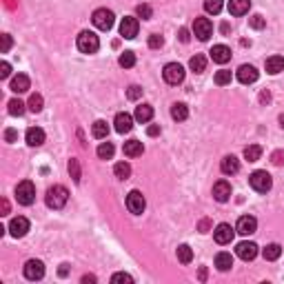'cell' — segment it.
<instances>
[{"label":"cell","mask_w":284,"mask_h":284,"mask_svg":"<svg viewBox=\"0 0 284 284\" xmlns=\"http://www.w3.org/2000/svg\"><path fill=\"white\" fill-rule=\"evenodd\" d=\"M162 45H164V38L162 36H158V34L149 36V47H151V49H160Z\"/></svg>","instance_id":"cell-45"},{"label":"cell","mask_w":284,"mask_h":284,"mask_svg":"<svg viewBox=\"0 0 284 284\" xmlns=\"http://www.w3.org/2000/svg\"><path fill=\"white\" fill-rule=\"evenodd\" d=\"M178 260L182 264H189L193 260V249L189 247V244H180L178 247Z\"/></svg>","instance_id":"cell-34"},{"label":"cell","mask_w":284,"mask_h":284,"mask_svg":"<svg viewBox=\"0 0 284 284\" xmlns=\"http://www.w3.org/2000/svg\"><path fill=\"white\" fill-rule=\"evenodd\" d=\"M146 134H149L151 138H153V136H158V134H160V127H158V125H151L149 129H146Z\"/></svg>","instance_id":"cell-52"},{"label":"cell","mask_w":284,"mask_h":284,"mask_svg":"<svg viewBox=\"0 0 284 284\" xmlns=\"http://www.w3.org/2000/svg\"><path fill=\"white\" fill-rule=\"evenodd\" d=\"M16 200H18V205H22V207L34 205V200H36V187H34V182H29V180H22V182L16 187Z\"/></svg>","instance_id":"cell-2"},{"label":"cell","mask_w":284,"mask_h":284,"mask_svg":"<svg viewBox=\"0 0 284 284\" xmlns=\"http://www.w3.org/2000/svg\"><path fill=\"white\" fill-rule=\"evenodd\" d=\"M255 229H258V220L253 215H242L238 220V224H235V231L240 235H251V233H255Z\"/></svg>","instance_id":"cell-13"},{"label":"cell","mask_w":284,"mask_h":284,"mask_svg":"<svg viewBox=\"0 0 284 284\" xmlns=\"http://www.w3.org/2000/svg\"><path fill=\"white\" fill-rule=\"evenodd\" d=\"M25 140L29 146H40L42 142H45V131H42L40 127H31V129H27Z\"/></svg>","instance_id":"cell-20"},{"label":"cell","mask_w":284,"mask_h":284,"mask_svg":"<svg viewBox=\"0 0 284 284\" xmlns=\"http://www.w3.org/2000/svg\"><path fill=\"white\" fill-rule=\"evenodd\" d=\"M211 229V220H200V224H198V231H200V233H207V231Z\"/></svg>","instance_id":"cell-50"},{"label":"cell","mask_w":284,"mask_h":284,"mask_svg":"<svg viewBox=\"0 0 284 284\" xmlns=\"http://www.w3.org/2000/svg\"><path fill=\"white\" fill-rule=\"evenodd\" d=\"M67 200H69V191L63 184L49 187V191H47V196H45V202L49 209H63V207L67 205Z\"/></svg>","instance_id":"cell-1"},{"label":"cell","mask_w":284,"mask_h":284,"mask_svg":"<svg viewBox=\"0 0 284 284\" xmlns=\"http://www.w3.org/2000/svg\"><path fill=\"white\" fill-rule=\"evenodd\" d=\"M262 255H264V260H269V262H273V260H278V258H280V255H282V247H280V244H276V242H273V244H269V247L262 251Z\"/></svg>","instance_id":"cell-31"},{"label":"cell","mask_w":284,"mask_h":284,"mask_svg":"<svg viewBox=\"0 0 284 284\" xmlns=\"http://www.w3.org/2000/svg\"><path fill=\"white\" fill-rule=\"evenodd\" d=\"M251 9V0H229V13L233 16H244Z\"/></svg>","instance_id":"cell-22"},{"label":"cell","mask_w":284,"mask_h":284,"mask_svg":"<svg viewBox=\"0 0 284 284\" xmlns=\"http://www.w3.org/2000/svg\"><path fill=\"white\" fill-rule=\"evenodd\" d=\"M113 125H116V131L118 134H129L131 129H134V118L129 116V113H118L116 120H113Z\"/></svg>","instance_id":"cell-17"},{"label":"cell","mask_w":284,"mask_h":284,"mask_svg":"<svg viewBox=\"0 0 284 284\" xmlns=\"http://www.w3.org/2000/svg\"><path fill=\"white\" fill-rule=\"evenodd\" d=\"M260 155H262V146L260 144H249L247 149H244V158H247L249 162H258Z\"/></svg>","instance_id":"cell-32"},{"label":"cell","mask_w":284,"mask_h":284,"mask_svg":"<svg viewBox=\"0 0 284 284\" xmlns=\"http://www.w3.org/2000/svg\"><path fill=\"white\" fill-rule=\"evenodd\" d=\"M113 173H116L118 180H127L131 176V164L129 162H118L116 167H113Z\"/></svg>","instance_id":"cell-33"},{"label":"cell","mask_w":284,"mask_h":284,"mask_svg":"<svg viewBox=\"0 0 284 284\" xmlns=\"http://www.w3.org/2000/svg\"><path fill=\"white\" fill-rule=\"evenodd\" d=\"M235 253H238L240 260L249 262V260H253L255 255H258V244L255 242H240L238 249H235Z\"/></svg>","instance_id":"cell-15"},{"label":"cell","mask_w":284,"mask_h":284,"mask_svg":"<svg viewBox=\"0 0 284 284\" xmlns=\"http://www.w3.org/2000/svg\"><path fill=\"white\" fill-rule=\"evenodd\" d=\"M67 267H69V264H63V267H60V271H58V273H60V276H63V278H65V276H67V271H69V269H67Z\"/></svg>","instance_id":"cell-56"},{"label":"cell","mask_w":284,"mask_h":284,"mask_svg":"<svg viewBox=\"0 0 284 284\" xmlns=\"http://www.w3.org/2000/svg\"><path fill=\"white\" fill-rule=\"evenodd\" d=\"M189 69H191L193 73H202V71L207 69V58L202 54H196L191 60H189Z\"/></svg>","instance_id":"cell-27"},{"label":"cell","mask_w":284,"mask_h":284,"mask_svg":"<svg viewBox=\"0 0 284 284\" xmlns=\"http://www.w3.org/2000/svg\"><path fill=\"white\" fill-rule=\"evenodd\" d=\"M211 34H213V25L209 18H196V22H193V36L198 40H209Z\"/></svg>","instance_id":"cell-8"},{"label":"cell","mask_w":284,"mask_h":284,"mask_svg":"<svg viewBox=\"0 0 284 284\" xmlns=\"http://www.w3.org/2000/svg\"><path fill=\"white\" fill-rule=\"evenodd\" d=\"M231 82V71H226V69H220L215 73V84H220V87H224V84H229Z\"/></svg>","instance_id":"cell-39"},{"label":"cell","mask_w":284,"mask_h":284,"mask_svg":"<svg viewBox=\"0 0 284 284\" xmlns=\"http://www.w3.org/2000/svg\"><path fill=\"white\" fill-rule=\"evenodd\" d=\"M171 118L173 120H178V122L187 120L189 118V107L184 105V102H173L171 105Z\"/></svg>","instance_id":"cell-25"},{"label":"cell","mask_w":284,"mask_h":284,"mask_svg":"<svg viewBox=\"0 0 284 284\" xmlns=\"http://www.w3.org/2000/svg\"><path fill=\"white\" fill-rule=\"evenodd\" d=\"M25 278L31 282L42 280V278H45V264H42L40 260H29V262L25 264Z\"/></svg>","instance_id":"cell-9"},{"label":"cell","mask_w":284,"mask_h":284,"mask_svg":"<svg viewBox=\"0 0 284 284\" xmlns=\"http://www.w3.org/2000/svg\"><path fill=\"white\" fill-rule=\"evenodd\" d=\"M69 173H71V178H73V182H80V162L75 158L69 160Z\"/></svg>","instance_id":"cell-40"},{"label":"cell","mask_w":284,"mask_h":284,"mask_svg":"<svg viewBox=\"0 0 284 284\" xmlns=\"http://www.w3.org/2000/svg\"><path fill=\"white\" fill-rule=\"evenodd\" d=\"M271 162H273V164H278V167H280V164H284V151H273Z\"/></svg>","instance_id":"cell-48"},{"label":"cell","mask_w":284,"mask_h":284,"mask_svg":"<svg viewBox=\"0 0 284 284\" xmlns=\"http://www.w3.org/2000/svg\"><path fill=\"white\" fill-rule=\"evenodd\" d=\"M144 207H146L144 196L140 191H129V196H127V209L131 213H136V215H140L144 211Z\"/></svg>","instance_id":"cell-10"},{"label":"cell","mask_w":284,"mask_h":284,"mask_svg":"<svg viewBox=\"0 0 284 284\" xmlns=\"http://www.w3.org/2000/svg\"><path fill=\"white\" fill-rule=\"evenodd\" d=\"M118 65L125 67V69L134 67V65H136V54H134V51H122L120 58H118Z\"/></svg>","instance_id":"cell-36"},{"label":"cell","mask_w":284,"mask_h":284,"mask_svg":"<svg viewBox=\"0 0 284 284\" xmlns=\"http://www.w3.org/2000/svg\"><path fill=\"white\" fill-rule=\"evenodd\" d=\"M91 20H93V25H96V29H100V31H109V29L113 27V22H116V16H113L111 9L100 7V9H96V11H93Z\"/></svg>","instance_id":"cell-3"},{"label":"cell","mask_w":284,"mask_h":284,"mask_svg":"<svg viewBox=\"0 0 284 284\" xmlns=\"http://www.w3.org/2000/svg\"><path fill=\"white\" fill-rule=\"evenodd\" d=\"M162 78L167 84H180L184 80V67L178 63H169L162 69Z\"/></svg>","instance_id":"cell-6"},{"label":"cell","mask_w":284,"mask_h":284,"mask_svg":"<svg viewBox=\"0 0 284 284\" xmlns=\"http://www.w3.org/2000/svg\"><path fill=\"white\" fill-rule=\"evenodd\" d=\"M178 38H180V42H189V40H191V36H189V29H184V27H182V29L178 31Z\"/></svg>","instance_id":"cell-51"},{"label":"cell","mask_w":284,"mask_h":284,"mask_svg":"<svg viewBox=\"0 0 284 284\" xmlns=\"http://www.w3.org/2000/svg\"><path fill=\"white\" fill-rule=\"evenodd\" d=\"M280 127H282V129H284V113H282V116H280Z\"/></svg>","instance_id":"cell-58"},{"label":"cell","mask_w":284,"mask_h":284,"mask_svg":"<svg viewBox=\"0 0 284 284\" xmlns=\"http://www.w3.org/2000/svg\"><path fill=\"white\" fill-rule=\"evenodd\" d=\"M91 134H93V138H98V140H102V138H107V134H109V125L105 120H96L91 125Z\"/></svg>","instance_id":"cell-29"},{"label":"cell","mask_w":284,"mask_h":284,"mask_svg":"<svg viewBox=\"0 0 284 284\" xmlns=\"http://www.w3.org/2000/svg\"><path fill=\"white\" fill-rule=\"evenodd\" d=\"M138 29H140L138 18H134V16H125V18H122V22H120V36L122 38L134 40V38L138 36Z\"/></svg>","instance_id":"cell-7"},{"label":"cell","mask_w":284,"mask_h":284,"mask_svg":"<svg viewBox=\"0 0 284 284\" xmlns=\"http://www.w3.org/2000/svg\"><path fill=\"white\" fill-rule=\"evenodd\" d=\"M200 280H202V282H205V280H207V269H205V267H202V269H200Z\"/></svg>","instance_id":"cell-57"},{"label":"cell","mask_w":284,"mask_h":284,"mask_svg":"<svg viewBox=\"0 0 284 284\" xmlns=\"http://www.w3.org/2000/svg\"><path fill=\"white\" fill-rule=\"evenodd\" d=\"M220 169L224 176H235V173L240 171V160L235 158V155H224L220 162Z\"/></svg>","instance_id":"cell-18"},{"label":"cell","mask_w":284,"mask_h":284,"mask_svg":"<svg viewBox=\"0 0 284 284\" xmlns=\"http://www.w3.org/2000/svg\"><path fill=\"white\" fill-rule=\"evenodd\" d=\"M7 213H9V202L2 198V215H7Z\"/></svg>","instance_id":"cell-55"},{"label":"cell","mask_w":284,"mask_h":284,"mask_svg":"<svg viewBox=\"0 0 284 284\" xmlns=\"http://www.w3.org/2000/svg\"><path fill=\"white\" fill-rule=\"evenodd\" d=\"M249 184H251V189H253V191L267 193V191H271L273 180H271V176H269L267 171H253L249 176Z\"/></svg>","instance_id":"cell-4"},{"label":"cell","mask_w":284,"mask_h":284,"mask_svg":"<svg viewBox=\"0 0 284 284\" xmlns=\"http://www.w3.org/2000/svg\"><path fill=\"white\" fill-rule=\"evenodd\" d=\"M233 233H235V229H231V224L222 222V224L215 226V231H213V238H215L217 244H229L231 240H233Z\"/></svg>","instance_id":"cell-12"},{"label":"cell","mask_w":284,"mask_h":284,"mask_svg":"<svg viewBox=\"0 0 284 284\" xmlns=\"http://www.w3.org/2000/svg\"><path fill=\"white\" fill-rule=\"evenodd\" d=\"M42 105H45V100H42V96H40V93H31V96H29V102H27V107H29V111L40 113V111H42Z\"/></svg>","instance_id":"cell-35"},{"label":"cell","mask_w":284,"mask_h":284,"mask_svg":"<svg viewBox=\"0 0 284 284\" xmlns=\"http://www.w3.org/2000/svg\"><path fill=\"white\" fill-rule=\"evenodd\" d=\"M98 158L100 160H111L113 153H116V146L111 144V142H100V146H98Z\"/></svg>","instance_id":"cell-30"},{"label":"cell","mask_w":284,"mask_h":284,"mask_svg":"<svg viewBox=\"0 0 284 284\" xmlns=\"http://www.w3.org/2000/svg\"><path fill=\"white\" fill-rule=\"evenodd\" d=\"M0 40H2V45H0V54H7V51L11 49V36L2 34V36H0Z\"/></svg>","instance_id":"cell-46"},{"label":"cell","mask_w":284,"mask_h":284,"mask_svg":"<svg viewBox=\"0 0 284 284\" xmlns=\"http://www.w3.org/2000/svg\"><path fill=\"white\" fill-rule=\"evenodd\" d=\"M215 267L220 269V271H229L231 267H233V258H231V253H217L215 255Z\"/></svg>","instance_id":"cell-28"},{"label":"cell","mask_w":284,"mask_h":284,"mask_svg":"<svg viewBox=\"0 0 284 284\" xmlns=\"http://www.w3.org/2000/svg\"><path fill=\"white\" fill-rule=\"evenodd\" d=\"M9 73H11V65L7 60H2L0 63V78H9Z\"/></svg>","instance_id":"cell-47"},{"label":"cell","mask_w":284,"mask_h":284,"mask_svg":"<svg viewBox=\"0 0 284 284\" xmlns=\"http://www.w3.org/2000/svg\"><path fill=\"white\" fill-rule=\"evenodd\" d=\"M151 118H153V107L151 105H140V107H136V120L138 122H149Z\"/></svg>","instance_id":"cell-26"},{"label":"cell","mask_w":284,"mask_h":284,"mask_svg":"<svg viewBox=\"0 0 284 284\" xmlns=\"http://www.w3.org/2000/svg\"><path fill=\"white\" fill-rule=\"evenodd\" d=\"M4 140H7V142H16L18 140V131L16 129H7V131H4Z\"/></svg>","instance_id":"cell-49"},{"label":"cell","mask_w":284,"mask_h":284,"mask_svg":"<svg viewBox=\"0 0 284 284\" xmlns=\"http://www.w3.org/2000/svg\"><path fill=\"white\" fill-rule=\"evenodd\" d=\"M7 107H9V113H11V116H22V113H25V102L18 100V98L9 100Z\"/></svg>","instance_id":"cell-38"},{"label":"cell","mask_w":284,"mask_h":284,"mask_svg":"<svg viewBox=\"0 0 284 284\" xmlns=\"http://www.w3.org/2000/svg\"><path fill=\"white\" fill-rule=\"evenodd\" d=\"M11 91H13V93H25V91H29V75H25V73L13 75V80H11Z\"/></svg>","instance_id":"cell-21"},{"label":"cell","mask_w":284,"mask_h":284,"mask_svg":"<svg viewBox=\"0 0 284 284\" xmlns=\"http://www.w3.org/2000/svg\"><path fill=\"white\" fill-rule=\"evenodd\" d=\"M78 49L82 51V54H96V51L100 49V40H98V36L93 34V31H80Z\"/></svg>","instance_id":"cell-5"},{"label":"cell","mask_w":284,"mask_h":284,"mask_svg":"<svg viewBox=\"0 0 284 284\" xmlns=\"http://www.w3.org/2000/svg\"><path fill=\"white\" fill-rule=\"evenodd\" d=\"M222 7H224V0H205L207 13H213V16H217V13L222 11Z\"/></svg>","instance_id":"cell-37"},{"label":"cell","mask_w":284,"mask_h":284,"mask_svg":"<svg viewBox=\"0 0 284 284\" xmlns=\"http://www.w3.org/2000/svg\"><path fill=\"white\" fill-rule=\"evenodd\" d=\"M27 231H29V220H27V217L18 215L9 222V233H11L13 238H25Z\"/></svg>","instance_id":"cell-11"},{"label":"cell","mask_w":284,"mask_h":284,"mask_svg":"<svg viewBox=\"0 0 284 284\" xmlns=\"http://www.w3.org/2000/svg\"><path fill=\"white\" fill-rule=\"evenodd\" d=\"M260 100H262V102H269V100H271V93H269V91H262V93H260Z\"/></svg>","instance_id":"cell-53"},{"label":"cell","mask_w":284,"mask_h":284,"mask_svg":"<svg viewBox=\"0 0 284 284\" xmlns=\"http://www.w3.org/2000/svg\"><path fill=\"white\" fill-rule=\"evenodd\" d=\"M142 151H144V144H142L140 140L125 142V155L127 158H138V155H142Z\"/></svg>","instance_id":"cell-24"},{"label":"cell","mask_w":284,"mask_h":284,"mask_svg":"<svg viewBox=\"0 0 284 284\" xmlns=\"http://www.w3.org/2000/svg\"><path fill=\"white\" fill-rule=\"evenodd\" d=\"M258 69L253 67V65H242V67L238 69V80L242 84H253L255 80H258Z\"/></svg>","instance_id":"cell-16"},{"label":"cell","mask_w":284,"mask_h":284,"mask_svg":"<svg viewBox=\"0 0 284 284\" xmlns=\"http://www.w3.org/2000/svg\"><path fill=\"white\" fill-rule=\"evenodd\" d=\"M136 13L142 18V20H149L151 16H153V9L149 7V4H138V9H136Z\"/></svg>","instance_id":"cell-41"},{"label":"cell","mask_w":284,"mask_h":284,"mask_svg":"<svg viewBox=\"0 0 284 284\" xmlns=\"http://www.w3.org/2000/svg\"><path fill=\"white\" fill-rule=\"evenodd\" d=\"M264 67H267V73H271V75L280 73V71H284V58L282 56H271V58H267Z\"/></svg>","instance_id":"cell-23"},{"label":"cell","mask_w":284,"mask_h":284,"mask_svg":"<svg viewBox=\"0 0 284 284\" xmlns=\"http://www.w3.org/2000/svg\"><path fill=\"white\" fill-rule=\"evenodd\" d=\"M249 25L253 27V29H264V27H267V20H264L262 16H258V13H255V16L249 18Z\"/></svg>","instance_id":"cell-42"},{"label":"cell","mask_w":284,"mask_h":284,"mask_svg":"<svg viewBox=\"0 0 284 284\" xmlns=\"http://www.w3.org/2000/svg\"><path fill=\"white\" fill-rule=\"evenodd\" d=\"M213 198H215L217 202H226L231 198V184L226 182V180H217V182L213 184Z\"/></svg>","instance_id":"cell-14"},{"label":"cell","mask_w":284,"mask_h":284,"mask_svg":"<svg viewBox=\"0 0 284 284\" xmlns=\"http://www.w3.org/2000/svg\"><path fill=\"white\" fill-rule=\"evenodd\" d=\"M111 282L116 284V282H127V284H131L134 282V278L129 276V273H113L111 276Z\"/></svg>","instance_id":"cell-44"},{"label":"cell","mask_w":284,"mask_h":284,"mask_svg":"<svg viewBox=\"0 0 284 284\" xmlns=\"http://www.w3.org/2000/svg\"><path fill=\"white\" fill-rule=\"evenodd\" d=\"M140 96H142V87H138V84H131V87L127 89V98H129V100H138Z\"/></svg>","instance_id":"cell-43"},{"label":"cell","mask_w":284,"mask_h":284,"mask_svg":"<svg viewBox=\"0 0 284 284\" xmlns=\"http://www.w3.org/2000/svg\"><path fill=\"white\" fill-rule=\"evenodd\" d=\"M209 54H211L213 63H217V65H224V63H229L231 60V49L226 45H215Z\"/></svg>","instance_id":"cell-19"},{"label":"cell","mask_w":284,"mask_h":284,"mask_svg":"<svg viewBox=\"0 0 284 284\" xmlns=\"http://www.w3.org/2000/svg\"><path fill=\"white\" fill-rule=\"evenodd\" d=\"M89 282H96V276H82V284H89Z\"/></svg>","instance_id":"cell-54"}]
</instances>
